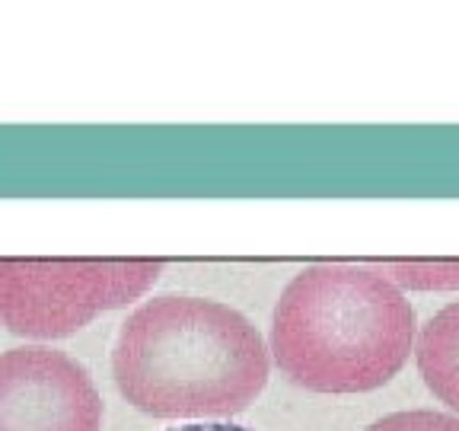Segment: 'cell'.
I'll return each mask as SVG.
<instances>
[{
    "label": "cell",
    "instance_id": "1",
    "mask_svg": "<svg viewBox=\"0 0 459 431\" xmlns=\"http://www.w3.org/2000/svg\"><path fill=\"white\" fill-rule=\"evenodd\" d=\"M271 377L259 326L230 303L191 294L144 301L118 326L112 380L150 418H230Z\"/></svg>",
    "mask_w": 459,
    "mask_h": 431
},
{
    "label": "cell",
    "instance_id": "2",
    "mask_svg": "<svg viewBox=\"0 0 459 431\" xmlns=\"http://www.w3.org/2000/svg\"><path fill=\"white\" fill-rule=\"evenodd\" d=\"M418 320L405 291L367 265H306L271 310L268 352L310 393H373L414 354Z\"/></svg>",
    "mask_w": 459,
    "mask_h": 431
},
{
    "label": "cell",
    "instance_id": "3",
    "mask_svg": "<svg viewBox=\"0 0 459 431\" xmlns=\"http://www.w3.org/2000/svg\"><path fill=\"white\" fill-rule=\"evenodd\" d=\"M163 269L159 259H0V326L19 339H67L144 297Z\"/></svg>",
    "mask_w": 459,
    "mask_h": 431
},
{
    "label": "cell",
    "instance_id": "4",
    "mask_svg": "<svg viewBox=\"0 0 459 431\" xmlns=\"http://www.w3.org/2000/svg\"><path fill=\"white\" fill-rule=\"evenodd\" d=\"M106 405L89 371L51 345L0 352V431H102Z\"/></svg>",
    "mask_w": 459,
    "mask_h": 431
},
{
    "label": "cell",
    "instance_id": "5",
    "mask_svg": "<svg viewBox=\"0 0 459 431\" xmlns=\"http://www.w3.org/2000/svg\"><path fill=\"white\" fill-rule=\"evenodd\" d=\"M414 364L427 390L459 418V301L440 307L418 326Z\"/></svg>",
    "mask_w": 459,
    "mask_h": 431
},
{
    "label": "cell",
    "instance_id": "6",
    "mask_svg": "<svg viewBox=\"0 0 459 431\" xmlns=\"http://www.w3.org/2000/svg\"><path fill=\"white\" fill-rule=\"evenodd\" d=\"M380 275H386L395 288L414 291H453L459 288V262H382Z\"/></svg>",
    "mask_w": 459,
    "mask_h": 431
},
{
    "label": "cell",
    "instance_id": "7",
    "mask_svg": "<svg viewBox=\"0 0 459 431\" xmlns=\"http://www.w3.org/2000/svg\"><path fill=\"white\" fill-rule=\"evenodd\" d=\"M363 431H459V418L434 409H412V412H392V415L376 418Z\"/></svg>",
    "mask_w": 459,
    "mask_h": 431
},
{
    "label": "cell",
    "instance_id": "8",
    "mask_svg": "<svg viewBox=\"0 0 459 431\" xmlns=\"http://www.w3.org/2000/svg\"><path fill=\"white\" fill-rule=\"evenodd\" d=\"M169 431H249V428H239V425H230V422H191Z\"/></svg>",
    "mask_w": 459,
    "mask_h": 431
}]
</instances>
